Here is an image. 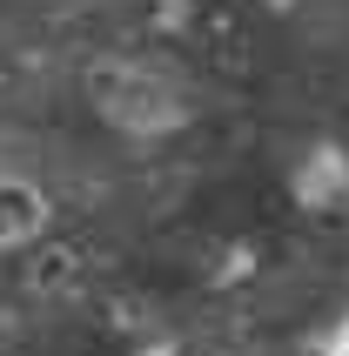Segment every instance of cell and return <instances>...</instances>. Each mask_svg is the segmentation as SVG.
<instances>
[{"instance_id":"3","label":"cell","mask_w":349,"mask_h":356,"mask_svg":"<svg viewBox=\"0 0 349 356\" xmlns=\"http://www.w3.org/2000/svg\"><path fill=\"white\" fill-rule=\"evenodd\" d=\"M47 229H54V202H47V188H40L34 175L0 168V256L34 249Z\"/></svg>"},{"instance_id":"2","label":"cell","mask_w":349,"mask_h":356,"mask_svg":"<svg viewBox=\"0 0 349 356\" xmlns=\"http://www.w3.org/2000/svg\"><path fill=\"white\" fill-rule=\"evenodd\" d=\"M282 195H289L302 216H336V209H349V141H336V135L295 141L289 161H282Z\"/></svg>"},{"instance_id":"1","label":"cell","mask_w":349,"mask_h":356,"mask_svg":"<svg viewBox=\"0 0 349 356\" xmlns=\"http://www.w3.org/2000/svg\"><path fill=\"white\" fill-rule=\"evenodd\" d=\"M81 95H88V115H95L108 135L135 141V148L188 135L195 115H202V81L174 54H148V47L95 54L81 67Z\"/></svg>"}]
</instances>
